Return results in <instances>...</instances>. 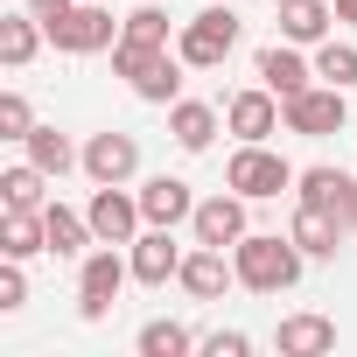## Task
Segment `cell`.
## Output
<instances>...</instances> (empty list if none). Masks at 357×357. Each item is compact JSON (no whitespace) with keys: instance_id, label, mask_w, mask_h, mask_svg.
Masks as SVG:
<instances>
[{"instance_id":"7","label":"cell","mask_w":357,"mask_h":357,"mask_svg":"<svg viewBox=\"0 0 357 357\" xmlns=\"http://www.w3.org/2000/svg\"><path fill=\"white\" fill-rule=\"evenodd\" d=\"M280 112H287V133L329 140V133H343V112H350V105H343V91H336V84H308V91H301V98H287Z\"/></svg>"},{"instance_id":"24","label":"cell","mask_w":357,"mask_h":357,"mask_svg":"<svg viewBox=\"0 0 357 357\" xmlns=\"http://www.w3.org/2000/svg\"><path fill=\"white\" fill-rule=\"evenodd\" d=\"M22 147H29V161H36V168H50V175H70V168H84V154H77V147H70L56 126H36Z\"/></svg>"},{"instance_id":"21","label":"cell","mask_w":357,"mask_h":357,"mask_svg":"<svg viewBox=\"0 0 357 357\" xmlns=\"http://www.w3.org/2000/svg\"><path fill=\"white\" fill-rule=\"evenodd\" d=\"M43 225H50V252L56 259H77L98 231H91V218H77V211H63V204H43Z\"/></svg>"},{"instance_id":"5","label":"cell","mask_w":357,"mask_h":357,"mask_svg":"<svg viewBox=\"0 0 357 357\" xmlns=\"http://www.w3.org/2000/svg\"><path fill=\"white\" fill-rule=\"evenodd\" d=\"M225 190H238L245 204H266V197L294 190V168H287L266 140H245V147L231 154V168H225Z\"/></svg>"},{"instance_id":"20","label":"cell","mask_w":357,"mask_h":357,"mask_svg":"<svg viewBox=\"0 0 357 357\" xmlns=\"http://www.w3.org/2000/svg\"><path fill=\"white\" fill-rule=\"evenodd\" d=\"M329 22H336V8H322V0H280V36L287 43H329Z\"/></svg>"},{"instance_id":"1","label":"cell","mask_w":357,"mask_h":357,"mask_svg":"<svg viewBox=\"0 0 357 357\" xmlns=\"http://www.w3.org/2000/svg\"><path fill=\"white\" fill-rule=\"evenodd\" d=\"M301 245L294 238H280V231H245L238 245H231V266H238V287H252V294H287L294 280H301Z\"/></svg>"},{"instance_id":"35","label":"cell","mask_w":357,"mask_h":357,"mask_svg":"<svg viewBox=\"0 0 357 357\" xmlns=\"http://www.w3.org/2000/svg\"><path fill=\"white\" fill-rule=\"evenodd\" d=\"M273 8H280V0H273Z\"/></svg>"},{"instance_id":"4","label":"cell","mask_w":357,"mask_h":357,"mask_svg":"<svg viewBox=\"0 0 357 357\" xmlns=\"http://www.w3.org/2000/svg\"><path fill=\"white\" fill-rule=\"evenodd\" d=\"M231 50H238V15L231 8H204V15L183 22V36H175V56L190 70H218Z\"/></svg>"},{"instance_id":"10","label":"cell","mask_w":357,"mask_h":357,"mask_svg":"<svg viewBox=\"0 0 357 357\" xmlns=\"http://www.w3.org/2000/svg\"><path fill=\"white\" fill-rule=\"evenodd\" d=\"M126 259H133V280H140V287H168L175 273H183V259H190V252L168 238V225H147V231L133 238V252H126Z\"/></svg>"},{"instance_id":"22","label":"cell","mask_w":357,"mask_h":357,"mask_svg":"<svg viewBox=\"0 0 357 357\" xmlns=\"http://www.w3.org/2000/svg\"><path fill=\"white\" fill-rule=\"evenodd\" d=\"M350 183H357V175H343V168H301V175H294V197H301V204L350 211Z\"/></svg>"},{"instance_id":"17","label":"cell","mask_w":357,"mask_h":357,"mask_svg":"<svg viewBox=\"0 0 357 357\" xmlns=\"http://www.w3.org/2000/svg\"><path fill=\"white\" fill-rule=\"evenodd\" d=\"M273 350L280 357H322V350H336V322L329 315H287L273 329Z\"/></svg>"},{"instance_id":"6","label":"cell","mask_w":357,"mask_h":357,"mask_svg":"<svg viewBox=\"0 0 357 357\" xmlns=\"http://www.w3.org/2000/svg\"><path fill=\"white\" fill-rule=\"evenodd\" d=\"M119 29H126V22H112L105 8L77 0L70 22H56V29H50V43H56V50H70V56H98V50H112V43H119Z\"/></svg>"},{"instance_id":"14","label":"cell","mask_w":357,"mask_h":357,"mask_svg":"<svg viewBox=\"0 0 357 357\" xmlns=\"http://www.w3.org/2000/svg\"><path fill=\"white\" fill-rule=\"evenodd\" d=\"M190 231H197V245H238L245 238V197L238 190L231 197H204L197 218H190Z\"/></svg>"},{"instance_id":"29","label":"cell","mask_w":357,"mask_h":357,"mask_svg":"<svg viewBox=\"0 0 357 357\" xmlns=\"http://www.w3.org/2000/svg\"><path fill=\"white\" fill-rule=\"evenodd\" d=\"M119 36H126V43H161V50H168V15H161V8H133Z\"/></svg>"},{"instance_id":"18","label":"cell","mask_w":357,"mask_h":357,"mask_svg":"<svg viewBox=\"0 0 357 357\" xmlns=\"http://www.w3.org/2000/svg\"><path fill=\"white\" fill-rule=\"evenodd\" d=\"M168 133H175L183 154H204V147L218 140V112L197 105V98H175V105H168Z\"/></svg>"},{"instance_id":"33","label":"cell","mask_w":357,"mask_h":357,"mask_svg":"<svg viewBox=\"0 0 357 357\" xmlns=\"http://www.w3.org/2000/svg\"><path fill=\"white\" fill-rule=\"evenodd\" d=\"M336 22H357V0H336Z\"/></svg>"},{"instance_id":"32","label":"cell","mask_w":357,"mask_h":357,"mask_svg":"<svg viewBox=\"0 0 357 357\" xmlns=\"http://www.w3.org/2000/svg\"><path fill=\"white\" fill-rule=\"evenodd\" d=\"M70 8H77V0H29V15H36L43 29H56V22H70Z\"/></svg>"},{"instance_id":"11","label":"cell","mask_w":357,"mask_h":357,"mask_svg":"<svg viewBox=\"0 0 357 357\" xmlns=\"http://www.w3.org/2000/svg\"><path fill=\"white\" fill-rule=\"evenodd\" d=\"M280 98L266 91V84H252V91H231L225 98V126L238 133V140H266V133H280Z\"/></svg>"},{"instance_id":"15","label":"cell","mask_w":357,"mask_h":357,"mask_svg":"<svg viewBox=\"0 0 357 357\" xmlns=\"http://www.w3.org/2000/svg\"><path fill=\"white\" fill-rule=\"evenodd\" d=\"M140 218L147 225H183V218H197V197H190V183L183 175H154V183H140Z\"/></svg>"},{"instance_id":"34","label":"cell","mask_w":357,"mask_h":357,"mask_svg":"<svg viewBox=\"0 0 357 357\" xmlns=\"http://www.w3.org/2000/svg\"><path fill=\"white\" fill-rule=\"evenodd\" d=\"M350 225H357V183H350Z\"/></svg>"},{"instance_id":"3","label":"cell","mask_w":357,"mask_h":357,"mask_svg":"<svg viewBox=\"0 0 357 357\" xmlns=\"http://www.w3.org/2000/svg\"><path fill=\"white\" fill-rule=\"evenodd\" d=\"M126 280H133V259H119V245L84 252V259H77V315H84V322H105Z\"/></svg>"},{"instance_id":"26","label":"cell","mask_w":357,"mask_h":357,"mask_svg":"<svg viewBox=\"0 0 357 357\" xmlns=\"http://www.w3.org/2000/svg\"><path fill=\"white\" fill-rule=\"evenodd\" d=\"M315 77L336 84V91H350L357 84V43H315Z\"/></svg>"},{"instance_id":"28","label":"cell","mask_w":357,"mask_h":357,"mask_svg":"<svg viewBox=\"0 0 357 357\" xmlns=\"http://www.w3.org/2000/svg\"><path fill=\"white\" fill-rule=\"evenodd\" d=\"M36 133V112L22 91H0V140H29Z\"/></svg>"},{"instance_id":"13","label":"cell","mask_w":357,"mask_h":357,"mask_svg":"<svg viewBox=\"0 0 357 357\" xmlns=\"http://www.w3.org/2000/svg\"><path fill=\"white\" fill-rule=\"evenodd\" d=\"M308 77H315V63H301V43H273V50H259V84H266L280 105L301 98Z\"/></svg>"},{"instance_id":"9","label":"cell","mask_w":357,"mask_h":357,"mask_svg":"<svg viewBox=\"0 0 357 357\" xmlns=\"http://www.w3.org/2000/svg\"><path fill=\"white\" fill-rule=\"evenodd\" d=\"M343 231H350V211H329V204H294V225H287V238H294L308 259H336Z\"/></svg>"},{"instance_id":"27","label":"cell","mask_w":357,"mask_h":357,"mask_svg":"<svg viewBox=\"0 0 357 357\" xmlns=\"http://www.w3.org/2000/svg\"><path fill=\"white\" fill-rule=\"evenodd\" d=\"M204 336H190L183 322H147L140 329V357H183V350H197Z\"/></svg>"},{"instance_id":"19","label":"cell","mask_w":357,"mask_h":357,"mask_svg":"<svg viewBox=\"0 0 357 357\" xmlns=\"http://www.w3.org/2000/svg\"><path fill=\"white\" fill-rule=\"evenodd\" d=\"M0 252H8V259H36V252H50V225H43V211H8V218H0Z\"/></svg>"},{"instance_id":"30","label":"cell","mask_w":357,"mask_h":357,"mask_svg":"<svg viewBox=\"0 0 357 357\" xmlns=\"http://www.w3.org/2000/svg\"><path fill=\"white\" fill-rule=\"evenodd\" d=\"M197 350H204V357H245V350H252V336H238V329H211Z\"/></svg>"},{"instance_id":"16","label":"cell","mask_w":357,"mask_h":357,"mask_svg":"<svg viewBox=\"0 0 357 357\" xmlns=\"http://www.w3.org/2000/svg\"><path fill=\"white\" fill-rule=\"evenodd\" d=\"M175 280H183V287H190L197 301H218V294H225V287L238 280V266L225 259V245H197V252L183 259V273H175Z\"/></svg>"},{"instance_id":"23","label":"cell","mask_w":357,"mask_h":357,"mask_svg":"<svg viewBox=\"0 0 357 357\" xmlns=\"http://www.w3.org/2000/svg\"><path fill=\"white\" fill-rule=\"evenodd\" d=\"M43 36H50V29H43L36 15H8V22H0V63H8V70H29Z\"/></svg>"},{"instance_id":"25","label":"cell","mask_w":357,"mask_h":357,"mask_svg":"<svg viewBox=\"0 0 357 357\" xmlns=\"http://www.w3.org/2000/svg\"><path fill=\"white\" fill-rule=\"evenodd\" d=\"M43 183H50V168L22 161V168L0 175V204H8V211H43Z\"/></svg>"},{"instance_id":"8","label":"cell","mask_w":357,"mask_h":357,"mask_svg":"<svg viewBox=\"0 0 357 357\" xmlns=\"http://www.w3.org/2000/svg\"><path fill=\"white\" fill-rule=\"evenodd\" d=\"M84 218H91L98 245H133V238H140V225H147V218H140V197H126L119 183H98V197H91V211H84Z\"/></svg>"},{"instance_id":"2","label":"cell","mask_w":357,"mask_h":357,"mask_svg":"<svg viewBox=\"0 0 357 357\" xmlns=\"http://www.w3.org/2000/svg\"><path fill=\"white\" fill-rule=\"evenodd\" d=\"M112 70H119L147 105H175V91H183V70H190V63L168 56L161 43H126V36H119V43H112Z\"/></svg>"},{"instance_id":"12","label":"cell","mask_w":357,"mask_h":357,"mask_svg":"<svg viewBox=\"0 0 357 357\" xmlns=\"http://www.w3.org/2000/svg\"><path fill=\"white\" fill-rule=\"evenodd\" d=\"M140 168V140L133 133H91L84 140V175L91 183H126Z\"/></svg>"},{"instance_id":"31","label":"cell","mask_w":357,"mask_h":357,"mask_svg":"<svg viewBox=\"0 0 357 357\" xmlns=\"http://www.w3.org/2000/svg\"><path fill=\"white\" fill-rule=\"evenodd\" d=\"M22 301H29V280H22V259H8V266H0V308L15 315Z\"/></svg>"}]
</instances>
